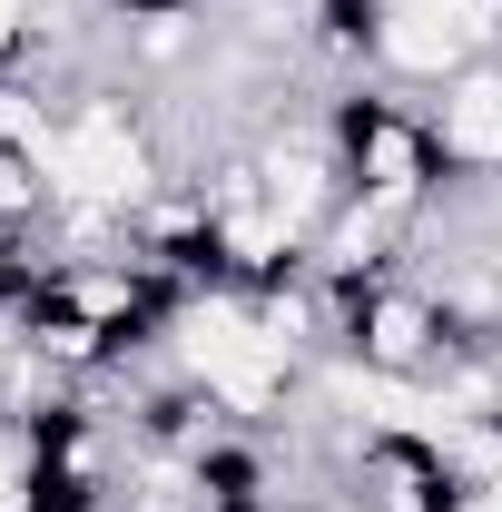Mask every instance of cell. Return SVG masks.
Instances as JSON below:
<instances>
[{
  "instance_id": "1",
  "label": "cell",
  "mask_w": 502,
  "mask_h": 512,
  "mask_svg": "<svg viewBox=\"0 0 502 512\" xmlns=\"http://www.w3.org/2000/svg\"><path fill=\"white\" fill-rule=\"evenodd\" d=\"M109 512H227L217 503V483H207V463L197 453H168V444H138L119 473V503Z\"/></svg>"
}]
</instances>
